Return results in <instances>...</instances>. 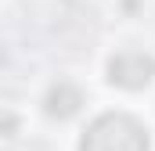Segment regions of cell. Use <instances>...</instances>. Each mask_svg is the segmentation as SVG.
Instances as JSON below:
<instances>
[{
  "label": "cell",
  "instance_id": "6da1fadb",
  "mask_svg": "<svg viewBox=\"0 0 155 151\" xmlns=\"http://www.w3.org/2000/svg\"><path fill=\"white\" fill-rule=\"evenodd\" d=\"M76 151H155V130L130 104L101 108L83 122Z\"/></svg>",
  "mask_w": 155,
  "mask_h": 151
},
{
  "label": "cell",
  "instance_id": "7a4b0ae2",
  "mask_svg": "<svg viewBox=\"0 0 155 151\" xmlns=\"http://www.w3.org/2000/svg\"><path fill=\"white\" fill-rule=\"evenodd\" d=\"M101 83L126 101H134L141 94H152L155 90V50H148V47L108 50L105 61H101Z\"/></svg>",
  "mask_w": 155,
  "mask_h": 151
},
{
  "label": "cell",
  "instance_id": "3957f363",
  "mask_svg": "<svg viewBox=\"0 0 155 151\" xmlns=\"http://www.w3.org/2000/svg\"><path fill=\"white\" fill-rule=\"evenodd\" d=\"M36 108L47 122H76L87 115V90L76 79H51L40 94Z\"/></svg>",
  "mask_w": 155,
  "mask_h": 151
}]
</instances>
